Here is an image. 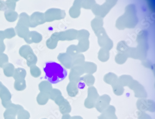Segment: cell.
I'll list each match as a JSON object with an SVG mask.
<instances>
[{"mask_svg":"<svg viewBox=\"0 0 155 119\" xmlns=\"http://www.w3.org/2000/svg\"><path fill=\"white\" fill-rule=\"evenodd\" d=\"M44 71L45 74V78L52 84L60 82L64 80L68 75L65 69L56 62L46 63Z\"/></svg>","mask_w":155,"mask_h":119,"instance_id":"obj_1","label":"cell"}]
</instances>
